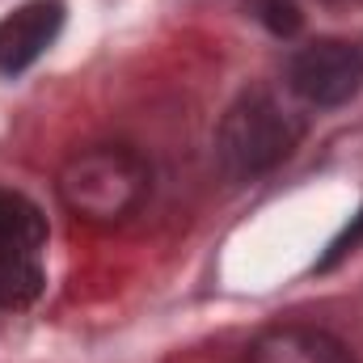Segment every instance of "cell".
I'll use <instances>...</instances> for the list:
<instances>
[{"mask_svg": "<svg viewBox=\"0 0 363 363\" xmlns=\"http://www.w3.org/2000/svg\"><path fill=\"white\" fill-rule=\"evenodd\" d=\"M267 26L274 34H291L300 26V9L296 0H267Z\"/></svg>", "mask_w": 363, "mask_h": 363, "instance_id": "9c48e42d", "label": "cell"}, {"mask_svg": "<svg viewBox=\"0 0 363 363\" xmlns=\"http://www.w3.org/2000/svg\"><path fill=\"white\" fill-rule=\"evenodd\" d=\"M60 203L85 224H123L148 199V165L131 148L93 144L60 165Z\"/></svg>", "mask_w": 363, "mask_h": 363, "instance_id": "6da1fadb", "label": "cell"}, {"mask_svg": "<svg viewBox=\"0 0 363 363\" xmlns=\"http://www.w3.org/2000/svg\"><path fill=\"white\" fill-rule=\"evenodd\" d=\"M245 363H355L351 351L317 325H274L254 338Z\"/></svg>", "mask_w": 363, "mask_h": 363, "instance_id": "5b68a950", "label": "cell"}, {"mask_svg": "<svg viewBox=\"0 0 363 363\" xmlns=\"http://www.w3.org/2000/svg\"><path fill=\"white\" fill-rule=\"evenodd\" d=\"M359 245H363V207L355 211V220H351V224L342 228V237H338V241L330 245V254H325V258L317 262V271H330V267H338V262H342L347 254H355Z\"/></svg>", "mask_w": 363, "mask_h": 363, "instance_id": "ba28073f", "label": "cell"}, {"mask_svg": "<svg viewBox=\"0 0 363 363\" xmlns=\"http://www.w3.org/2000/svg\"><path fill=\"white\" fill-rule=\"evenodd\" d=\"M64 26V4L60 0H30L21 9H13L0 21V72L17 77L26 72L60 34Z\"/></svg>", "mask_w": 363, "mask_h": 363, "instance_id": "277c9868", "label": "cell"}, {"mask_svg": "<svg viewBox=\"0 0 363 363\" xmlns=\"http://www.w3.org/2000/svg\"><path fill=\"white\" fill-rule=\"evenodd\" d=\"M325 4H338V0H325Z\"/></svg>", "mask_w": 363, "mask_h": 363, "instance_id": "30bf717a", "label": "cell"}, {"mask_svg": "<svg viewBox=\"0 0 363 363\" xmlns=\"http://www.w3.org/2000/svg\"><path fill=\"white\" fill-rule=\"evenodd\" d=\"M47 241V220L43 211L13 190H0V250H38Z\"/></svg>", "mask_w": 363, "mask_h": 363, "instance_id": "8992f818", "label": "cell"}, {"mask_svg": "<svg viewBox=\"0 0 363 363\" xmlns=\"http://www.w3.org/2000/svg\"><path fill=\"white\" fill-rule=\"evenodd\" d=\"M287 89L317 110L347 106L363 89L359 47H351L342 38H321V43L300 47L287 64Z\"/></svg>", "mask_w": 363, "mask_h": 363, "instance_id": "3957f363", "label": "cell"}, {"mask_svg": "<svg viewBox=\"0 0 363 363\" xmlns=\"http://www.w3.org/2000/svg\"><path fill=\"white\" fill-rule=\"evenodd\" d=\"M300 135H304V123L279 97L254 89L224 114L216 152L233 178H254V174L274 169L279 161H287L291 148L300 144Z\"/></svg>", "mask_w": 363, "mask_h": 363, "instance_id": "7a4b0ae2", "label": "cell"}, {"mask_svg": "<svg viewBox=\"0 0 363 363\" xmlns=\"http://www.w3.org/2000/svg\"><path fill=\"white\" fill-rule=\"evenodd\" d=\"M43 291V271L30 250H0V304L26 308Z\"/></svg>", "mask_w": 363, "mask_h": 363, "instance_id": "52a82bcc", "label": "cell"}]
</instances>
